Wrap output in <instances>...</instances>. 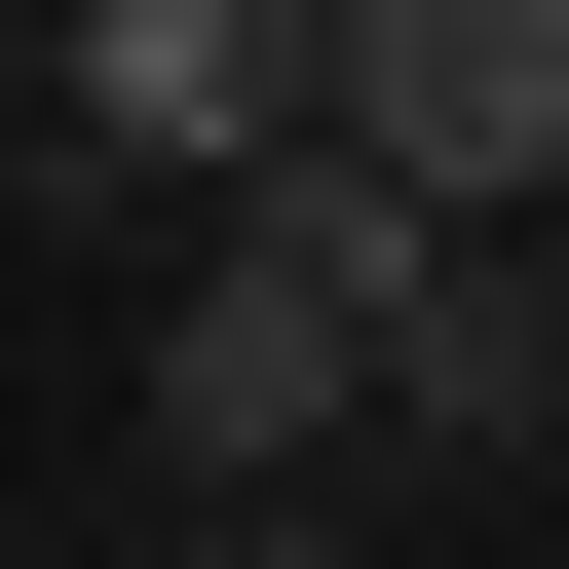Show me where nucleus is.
<instances>
[{"mask_svg": "<svg viewBox=\"0 0 569 569\" xmlns=\"http://www.w3.org/2000/svg\"><path fill=\"white\" fill-rule=\"evenodd\" d=\"M342 418H380V342H342V152H266V190L190 228V305H152V456L266 493V456H342Z\"/></svg>", "mask_w": 569, "mask_h": 569, "instance_id": "obj_1", "label": "nucleus"}, {"mask_svg": "<svg viewBox=\"0 0 569 569\" xmlns=\"http://www.w3.org/2000/svg\"><path fill=\"white\" fill-rule=\"evenodd\" d=\"M305 152L418 190V228H531L569 190V0H305Z\"/></svg>", "mask_w": 569, "mask_h": 569, "instance_id": "obj_2", "label": "nucleus"}, {"mask_svg": "<svg viewBox=\"0 0 569 569\" xmlns=\"http://www.w3.org/2000/svg\"><path fill=\"white\" fill-rule=\"evenodd\" d=\"M77 152L114 190H266L305 152V0H77Z\"/></svg>", "mask_w": 569, "mask_h": 569, "instance_id": "obj_3", "label": "nucleus"}, {"mask_svg": "<svg viewBox=\"0 0 569 569\" xmlns=\"http://www.w3.org/2000/svg\"><path fill=\"white\" fill-rule=\"evenodd\" d=\"M380 380H418V418H569V305H531L493 228H418V266H380Z\"/></svg>", "mask_w": 569, "mask_h": 569, "instance_id": "obj_4", "label": "nucleus"}, {"mask_svg": "<svg viewBox=\"0 0 569 569\" xmlns=\"http://www.w3.org/2000/svg\"><path fill=\"white\" fill-rule=\"evenodd\" d=\"M152 569H342V531H152Z\"/></svg>", "mask_w": 569, "mask_h": 569, "instance_id": "obj_5", "label": "nucleus"}]
</instances>
